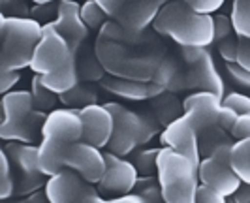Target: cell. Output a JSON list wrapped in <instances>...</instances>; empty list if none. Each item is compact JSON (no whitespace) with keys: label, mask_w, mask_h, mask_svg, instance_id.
I'll return each mask as SVG.
<instances>
[{"label":"cell","mask_w":250,"mask_h":203,"mask_svg":"<svg viewBox=\"0 0 250 203\" xmlns=\"http://www.w3.org/2000/svg\"><path fill=\"white\" fill-rule=\"evenodd\" d=\"M152 28L181 47H209L214 41V17L194 12L185 0H171L158 12Z\"/></svg>","instance_id":"obj_1"},{"label":"cell","mask_w":250,"mask_h":203,"mask_svg":"<svg viewBox=\"0 0 250 203\" xmlns=\"http://www.w3.org/2000/svg\"><path fill=\"white\" fill-rule=\"evenodd\" d=\"M2 57L0 72H19L32 62L34 51L43 36V25L32 17L0 15Z\"/></svg>","instance_id":"obj_2"},{"label":"cell","mask_w":250,"mask_h":203,"mask_svg":"<svg viewBox=\"0 0 250 203\" xmlns=\"http://www.w3.org/2000/svg\"><path fill=\"white\" fill-rule=\"evenodd\" d=\"M156 175L166 203H196L200 175L198 167L187 156L162 147L158 152Z\"/></svg>","instance_id":"obj_3"},{"label":"cell","mask_w":250,"mask_h":203,"mask_svg":"<svg viewBox=\"0 0 250 203\" xmlns=\"http://www.w3.org/2000/svg\"><path fill=\"white\" fill-rule=\"evenodd\" d=\"M105 107L111 111L115 121L111 141L107 149L117 156H126L134 151L138 145H143L156 134V122L152 119L141 117L136 111H130L121 103H105Z\"/></svg>","instance_id":"obj_4"},{"label":"cell","mask_w":250,"mask_h":203,"mask_svg":"<svg viewBox=\"0 0 250 203\" xmlns=\"http://www.w3.org/2000/svg\"><path fill=\"white\" fill-rule=\"evenodd\" d=\"M4 151L10 156L13 175H17L15 196H30L32 192L45 188V175L38 165V147L12 141Z\"/></svg>","instance_id":"obj_5"},{"label":"cell","mask_w":250,"mask_h":203,"mask_svg":"<svg viewBox=\"0 0 250 203\" xmlns=\"http://www.w3.org/2000/svg\"><path fill=\"white\" fill-rule=\"evenodd\" d=\"M187 64V89L205 90L224 98V81L207 47H181Z\"/></svg>","instance_id":"obj_6"},{"label":"cell","mask_w":250,"mask_h":203,"mask_svg":"<svg viewBox=\"0 0 250 203\" xmlns=\"http://www.w3.org/2000/svg\"><path fill=\"white\" fill-rule=\"evenodd\" d=\"M72 61H75V53L72 51L66 38L57 30L55 23L43 25V36L34 51L30 70L36 76H45L70 64Z\"/></svg>","instance_id":"obj_7"},{"label":"cell","mask_w":250,"mask_h":203,"mask_svg":"<svg viewBox=\"0 0 250 203\" xmlns=\"http://www.w3.org/2000/svg\"><path fill=\"white\" fill-rule=\"evenodd\" d=\"M45 192L51 203H94L100 194L94 184L87 183L74 169H62L59 175L49 177Z\"/></svg>","instance_id":"obj_8"},{"label":"cell","mask_w":250,"mask_h":203,"mask_svg":"<svg viewBox=\"0 0 250 203\" xmlns=\"http://www.w3.org/2000/svg\"><path fill=\"white\" fill-rule=\"evenodd\" d=\"M105 156V164L107 169L104 173L102 181L96 184V188L100 192V196L105 198H119V196H126L130 192H134L136 183L139 179L138 167L125 160L123 156H117L111 151L104 152Z\"/></svg>","instance_id":"obj_9"},{"label":"cell","mask_w":250,"mask_h":203,"mask_svg":"<svg viewBox=\"0 0 250 203\" xmlns=\"http://www.w3.org/2000/svg\"><path fill=\"white\" fill-rule=\"evenodd\" d=\"M160 143L164 147H169L179 154L187 156L188 160L200 169V134H198V128L188 113L179 117L169 126L164 128V132L160 134Z\"/></svg>","instance_id":"obj_10"},{"label":"cell","mask_w":250,"mask_h":203,"mask_svg":"<svg viewBox=\"0 0 250 203\" xmlns=\"http://www.w3.org/2000/svg\"><path fill=\"white\" fill-rule=\"evenodd\" d=\"M64 165L68 169H74L75 173H79L90 184H98L107 169L102 149L92 147L90 143H85V141H77L66 147Z\"/></svg>","instance_id":"obj_11"},{"label":"cell","mask_w":250,"mask_h":203,"mask_svg":"<svg viewBox=\"0 0 250 203\" xmlns=\"http://www.w3.org/2000/svg\"><path fill=\"white\" fill-rule=\"evenodd\" d=\"M81 121H83V140L85 143H90L92 147L104 149L109 145L115 130V121H113L111 111L100 105V103H92L83 109H79Z\"/></svg>","instance_id":"obj_12"},{"label":"cell","mask_w":250,"mask_h":203,"mask_svg":"<svg viewBox=\"0 0 250 203\" xmlns=\"http://www.w3.org/2000/svg\"><path fill=\"white\" fill-rule=\"evenodd\" d=\"M42 138H53L66 145L83 140V121H81L79 109L64 107V109L51 111L42 128Z\"/></svg>","instance_id":"obj_13"},{"label":"cell","mask_w":250,"mask_h":203,"mask_svg":"<svg viewBox=\"0 0 250 203\" xmlns=\"http://www.w3.org/2000/svg\"><path fill=\"white\" fill-rule=\"evenodd\" d=\"M57 30L62 34L74 53L87 43L90 28L85 25L81 17V6L75 0H61L59 2V15L55 21Z\"/></svg>","instance_id":"obj_14"},{"label":"cell","mask_w":250,"mask_h":203,"mask_svg":"<svg viewBox=\"0 0 250 203\" xmlns=\"http://www.w3.org/2000/svg\"><path fill=\"white\" fill-rule=\"evenodd\" d=\"M183 107H185V113L192 117L194 124L198 128V134H200L201 130L218 124V117L222 111V98L213 92L196 90L183 102Z\"/></svg>","instance_id":"obj_15"},{"label":"cell","mask_w":250,"mask_h":203,"mask_svg":"<svg viewBox=\"0 0 250 203\" xmlns=\"http://www.w3.org/2000/svg\"><path fill=\"white\" fill-rule=\"evenodd\" d=\"M201 184H207L220 192L226 198H231L241 186V179L235 175V171L231 169V165H226L216 162L213 156L203 158L198 169Z\"/></svg>","instance_id":"obj_16"},{"label":"cell","mask_w":250,"mask_h":203,"mask_svg":"<svg viewBox=\"0 0 250 203\" xmlns=\"http://www.w3.org/2000/svg\"><path fill=\"white\" fill-rule=\"evenodd\" d=\"M171 0H134L115 21L130 32H143L154 23L158 12Z\"/></svg>","instance_id":"obj_17"},{"label":"cell","mask_w":250,"mask_h":203,"mask_svg":"<svg viewBox=\"0 0 250 203\" xmlns=\"http://www.w3.org/2000/svg\"><path fill=\"white\" fill-rule=\"evenodd\" d=\"M102 87L109 90L111 94L125 98V100H152L160 96L164 89L154 81H132V79H121V77H104Z\"/></svg>","instance_id":"obj_18"},{"label":"cell","mask_w":250,"mask_h":203,"mask_svg":"<svg viewBox=\"0 0 250 203\" xmlns=\"http://www.w3.org/2000/svg\"><path fill=\"white\" fill-rule=\"evenodd\" d=\"M47 121L45 111L34 109L19 122L13 124H0V138L4 141H17V143H28L32 145L38 138V132L42 134V128Z\"/></svg>","instance_id":"obj_19"},{"label":"cell","mask_w":250,"mask_h":203,"mask_svg":"<svg viewBox=\"0 0 250 203\" xmlns=\"http://www.w3.org/2000/svg\"><path fill=\"white\" fill-rule=\"evenodd\" d=\"M66 143L53 138H42V143L38 145V165L45 177H55L59 175L64 165V152H66Z\"/></svg>","instance_id":"obj_20"},{"label":"cell","mask_w":250,"mask_h":203,"mask_svg":"<svg viewBox=\"0 0 250 203\" xmlns=\"http://www.w3.org/2000/svg\"><path fill=\"white\" fill-rule=\"evenodd\" d=\"M2 107H4V121H2V124L19 122L28 113L34 111L32 92H28V90H13V92H8L2 98Z\"/></svg>","instance_id":"obj_21"},{"label":"cell","mask_w":250,"mask_h":203,"mask_svg":"<svg viewBox=\"0 0 250 203\" xmlns=\"http://www.w3.org/2000/svg\"><path fill=\"white\" fill-rule=\"evenodd\" d=\"M154 83H158L164 90L167 92H179V90L187 89V72L181 70V66L175 59L164 57V61L160 62L156 74L152 77Z\"/></svg>","instance_id":"obj_22"},{"label":"cell","mask_w":250,"mask_h":203,"mask_svg":"<svg viewBox=\"0 0 250 203\" xmlns=\"http://www.w3.org/2000/svg\"><path fill=\"white\" fill-rule=\"evenodd\" d=\"M42 77V83L51 90L55 92L57 96L61 94H66L70 90L79 85V70H77V62L72 61L70 64H66L62 68L51 72V74H45V76H40Z\"/></svg>","instance_id":"obj_23"},{"label":"cell","mask_w":250,"mask_h":203,"mask_svg":"<svg viewBox=\"0 0 250 203\" xmlns=\"http://www.w3.org/2000/svg\"><path fill=\"white\" fill-rule=\"evenodd\" d=\"M152 111H154V117H156V121H158L160 124L169 126L173 121H177L179 117L185 115V107H183V103L175 98L173 92L164 90L160 96L152 98Z\"/></svg>","instance_id":"obj_24"},{"label":"cell","mask_w":250,"mask_h":203,"mask_svg":"<svg viewBox=\"0 0 250 203\" xmlns=\"http://www.w3.org/2000/svg\"><path fill=\"white\" fill-rule=\"evenodd\" d=\"M75 62H77L81 81H102L104 79L105 70L96 55V49H90L87 43L75 53Z\"/></svg>","instance_id":"obj_25"},{"label":"cell","mask_w":250,"mask_h":203,"mask_svg":"<svg viewBox=\"0 0 250 203\" xmlns=\"http://www.w3.org/2000/svg\"><path fill=\"white\" fill-rule=\"evenodd\" d=\"M231 169L241 179V183L250 184V140H241L237 143H233Z\"/></svg>","instance_id":"obj_26"},{"label":"cell","mask_w":250,"mask_h":203,"mask_svg":"<svg viewBox=\"0 0 250 203\" xmlns=\"http://www.w3.org/2000/svg\"><path fill=\"white\" fill-rule=\"evenodd\" d=\"M59 100H61V103L72 107V109H83V107H87V105L96 103V102H98V94H96V90L92 89L90 85L79 83V85L74 87L70 92L61 94Z\"/></svg>","instance_id":"obj_27"},{"label":"cell","mask_w":250,"mask_h":203,"mask_svg":"<svg viewBox=\"0 0 250 203\" xmlns=\"http://www.w3.org/2000/svg\"><path fill=\"white\" fill-rule=\"evenodd\" d=\"M231 23L239 38L250 40V0H233Z\"/></svg>","instance_id":"obj_28"},{"label":"cell","mask_w":250,"mask_h":203,"mask_svg":"<svg viewBox=\"0 0 250 203\" xmlns=\"http://www.w3.org/2000/svg\"><path fill=\"white\" fill-rule=\"evenodd\" d=\"M30 92H32V98H34V109L38 111H55L53 107L57 105V100L59 96L55 92H51L43 83H42V77L34 76L32 77V87H30Z\"/></svg>","instance_id":"obj_29"},{"label":"cell","mask_w":250,"mask_h":203,"mask_svg":"<svg viewBox=\"0 0 250 203\" xmlns=\"http://www.w3.org/2000/svg\"><path fill=\"white\" fill-rule=\"evenodd\" d=\"M134 192L139 194V196L145 200V203H166V200H164V196H162V188H160V184H158V179L154 181L150 175L139 177L138 183H136Z\"/></svg>","instance_id":"obj_30"},{"label":"cell","mask_w":250,"mask_h":203,"mask_svg":"<svg viewBox=\"0 0 250 203\" xmlns=\"http://www.w3.org/2000/svg\"><path fill=\"white\" fill-rule=\"evenodd\" d=\"M81 17L85 21V25L90 28V30H98V28H104V25L107 23V13L102 10L100 6L96 4V0H87L83 6H81Z\"/></svg>","instance_id":"obj_31"},{"label":"cell","mask_w":250,"mask_h":203,"mask_svg":"<svg viewBox=\"0 0 250 203\" xmlns=\"http://www.w3.org/2000/svg\"><path fill=\"white\" fill-rule=\"evenodd\" d=\"M0 162H2V188H0V200H10L15 196V175H13V167L10 162V156L6 151H0Z\"/></svg>","instance_id":"obj_32"},{"label":"cell","mask_w":250,"mask_h":203,"mask_svg":"<svg viewBox=\"0 0 250 203\" xmlns=\"http://www.w3.org/2000/svg\"><path fill=\"white\" fill-rule=\"evenodd\" d=\"M158 152H160V149H145V151L138 152L134 165L138 167L139 175H150L152 171H156Z\"/></svg>","instance_id":"obj_33"},{"label":"cell","mask_w":250,"mask_h":203,"mask_svg":"<svg viewBox=\"0 0 250 203\" xmlns=\"http://www.w3.org/2000/svg\"><path fill=\"white\" fill-rule=\"evenodd\" d=\"M222 105L233 109L237 115H247L250 113V98L247 94H241V92H231L222 98Z\"/></svg>","instance_id":"obj_34"},{"label":"cell","mask_w":250,"mask_h":203,"mask_svg":"<svg viewBox=\"0 0 250 203\" xmlns=\"http://www.w3.org/2000/svg\"><path fill=\"white\" fill-rule=\"evenodd\" d=\"M30 8L23 0H2V13L4 17H30Z\"/></svg>","instance_id":"obj_35"},{"label":"cell","mask_w":250,"mask_h":203,"mask_svg":"<svg viewBox=\"0 0 250 203\" xmlns=\"http://www.w3.org/2000/svg\"><path fill=\"white\" fill-rule=\"evenodd\" d=\"M237 51H239V36H229V38L218 41V53L226 61V64L237 62Z\"/></svg>","instance_id":"obj_36"},{"label":"cell","mask_w":250,"mask_h":203,"mask_svg":"<svg viewBox=\"0 0 250 203\" xmlns=\"http://www.w3.org/2000/svg\"><path fill=\"white\" fill-rule=\"evenodd\" d=\"M132 2H134V0H96V4L100 6L104 12L107 13L109 19H117Z\"/></svg>","instance_id":"obj_37"},{"label":"cell","mask_w":250,"mask_h":203,"mask_svg":"<svg viewBox=\"0 0 250 203\" xmlns=\"http://www.w3.org/2000/svg\"><path fill=\"white\" fill-rule=\"evenodd\" d=\"M233 23L231 17L226 15H216L214 17V41H222V40L233 36Z\"/></svg>","instance_id":"obj_38"},{"label":"cell","mask_w":250,"mask_h":203,"mask_svg":"<svg viewBox=\"0 0 250 203\" xmlns=\"http://www.w3.org/2000/svg\"><path fill=\"white\" fill-rule=\"evenodd\" d=\"M188 6L198 13H203V15H213L214 12H218L222 8L226 0H185Z\"/></svg>","instance_id":"obj_39"},{"label":"cell","mask_w":250,"mask_h":203,"mask_svg":"<svg viewBox=\"0 0 250 203\" xmlns=\"http://www.w3.org/2000/svg\"><path fill=\"white\" fill-rule=\"evenodd\" d=\"M196 203H228V198L207 184H200L196 192Z\"/></svg>","instance_id":"obj_40"},{"label":"cell","mask_w":250,"mask_h":203,"mask_svg":"<svg viewBox=\"0 0 250 203\" xmlns=\"http://www.w3.org/2000/svg\"><path fill=\"white\" fill-rule=\"evenodd\" d=\"M226 70H228V74L233 77V81L239 83L241 87H247L250 89V72L247 68H243L241 64L233 62V64H226Z\"/></svg>","instance_id":"obj_41"},{"label":"cell","mask_w":250,"mask_h":203,"mask_svg":"<svg viewBox=\"0 0 250 203\" xmlns=\"http://www.w3.org/2000/svg\"><path fill=\"white\" fill-rule=\"evenodd\" d=\"M231 136L233 140H250V113L247 115H239L237 122L231 128Z\"/></svg>","instance_id":"obj_42"},{"label":"cell","mask_w":250,"mask_h":203,"mask_svg":"<svg viewBox=\"0 0 250 203\" xmlns=\"http://www.w3.org/2000/svg\"><path fill=\"white\" fill-rule=\"evenodd\" d=\"M231 149H233V143H222V145H218L213 152H211V156H213L216 162H220V164H226V165H231Z\"/></svg>","instance_id":"obj_43"},{"label":"cell","mask_w":250,"mask_h":203,"mask_svg":"<svg viewBox=\"0 0 250 203\" xmlns=\"http://www.w3.org/2000/svg\"><path fill=\"white\" fill-rule=\"evenodd\" d=\"M237 117L239 115L233 109L222 105V111H220V117H218V126L222 128V130H226V132H231L233 124L237 122Z\"/></svg>","instance_id":"obj_44"},{"label":"cell","mask_w":250,"mask_h":203,"mask_svg":"<svg viewBox=\"0 0 250 203\" xmlns=\"http://www.w3.org/2000/svg\"><path fill=\"white\" fill-rule=\"evenodd\" d=\"M19 79H21L19 72H2V76H0V92L8 94L19 83Z\"/></svg>","instance_id":"obj_45"},{"label":"cell","mask_w":250,"mask_h":203,"mask_svg":"<svg viewBox=\"0 0 250 203\" xmlns=\"http://www.w3.org/2000/svg\"><path fill=\"white\" fill-rule=\"evenodd\" d=\"M237 64L247 68L250 72V40L239 38V51H237Z\"/></svg>","instance_id":"obj_46"},{"label":"cell","mask_w":250,"mask_h":203,"mask_svg":"<svg viewBox=\"0 0 250 203\" xmlns=\"http://www.w3.org/2000/svg\"><path fill=\"white\" fill-rule=\"evenodd\" d=\"M233 203H250V184H241L239 190L231 196Z\"/></svg>","instance_id":"obj_47"},{"label":"cell","mask_w":250,"mask_h":203,"mask_svg":"<svg viewBox=\"0 0 250 203\" xmlns=\"http://www.w3.org/2000/svg\"><path fill=\"white\" fill-rule=\"evenodd\" d=\"M26 198H28V202H30V203H51L49 196H47V192H45V188L32 192V194H30V196H26Z\"/></svg>","instance_id":"obj_48"},{"label":"cell","mask_w":250,"mask_h":203,"mask_svg":"<svg viewBox=\"0 0 250 203\" xmlns=\"http://www.w3.org/2000/svg\"><path fill=\"white\" fill-rule=\"evenodd\" d=\"M4 203H30V202H28V198H21V200H12V202L10 200H4Z\"/></svg>","instance_id":"obj_49"},{"label":"cell","mask_w":250,"mask_h":203,"mask_svg":"<svg viewBox=\"0 0 250 203\" xmlns=\"http://www.w3.org/2000/svg\"><path fill=\"white\" fill-rule=\"evenodd\" d=\"M34 4H49V2H59V0H32Z\"/></svg>","instance_id":"obj_50"},{"label":"cell","mask_w":250,"mask_h":203,"mask_svg":"<svg viewBox=\"0 0 250 203\" xmlns=\"http://www.w3.org/2000/svg\"><path fill=\"white\" fill-rule=\"evenodd\" d=\"M228 203H233V200H231V198H228Z\"/></svg>","instance_id":"obj_51"},{"label":"cell","mask_w":250,"mask_h":203,"mask_svg":"<svg viewBox=\"0 0 250 203\" xmlns=\"http://www.w3.org/2000/svg\"><path fill=\"white\" fill-rule=\"evenodd\" d=\"M85 2H87V0H85Z\"/></svg>","instance_id":"obj_52"}]
</instances>
